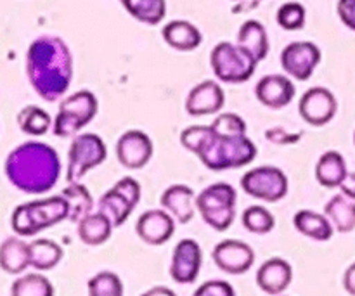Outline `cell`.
Wrapping results in <instances>:
<instances>
[{"label":"cell","mask_w":355,"mask_h":296,"mask_svg":"<svg viewBox=\"0 0 355 296\" xmlns=\"http://www.w3.org/2000/svg\"><path fill=\"white\" fill-rule=\"evenodd\" d=\"M349 175L345 158L338 151H328L319 158L315 165V179L322 187L335 189L343 184Z\"/></svg>","instance_id":"obj_24"},{"label":"cell","mask_w":355,"mask_h":296,"mask_svg":"<svg viewBox=\"0 0 355 296\" xmlns=\"http://www.w3.org/2000/svg\"><path fill=\"white\" fill-rule=\"evenodd\" d=\"M61 194H64L69 203V220L71 222L78 224L83 217L92 214L94 200L83 184L68 182V187Z\"/></svg>","instance_id":"obj_30"},{"label":"cell","mask_w":355,"mask_h":296,"mask_svg":"<svg viewBox=\"0 0 355 296\" xmlns=\"http://www.w3.org/2000/svg\"><path fill=\"white\" fill-rule=\"evenodd\" d=\"M30 267V245L19 238H7L0 245V269L10 276L24 272Z\"/></svg>","instance_id":"obj_25"},{"label":"cell","mask_w":355,"mask_h":296,"mask_svg":"<svg viewBox=\"0 0 355 296\" xmlns=\"http://www.w3.org/2000/svg\"><path fill=\"white\" fill-rule=\"evenodd\" d=\"M238 45H241L259 62L263 61L269 54V37L266 26L257 19L245 21L238 31Z\"/></svg>","instance_id":"obj_22"},{"label":"cell","mask_w":355,"mask_h":296,"mask_svg":"<svg viewBox=\"0 0 355 296\" xmlns=\"http://www.w3.org/2000/svg\"><path fill=\"white\" fill-rule=\"evenodd\" d=\"M305 19H307L305 7L298 2L283 3L276 12L277 24L286 31L302 30L305 26Z\"/></svg>","instance_id":"obj_35"},{"label":"cell","mask_w":355,"mask_h":296,"mask_svg":"<svg viewBox=\"0 0 355 296\" xmlns=\"http://www.w3.org/2000/svg\"><path fill=\"white\" fill-rule=\"evenodd\" d=\"M211 259L222 272L241 276L255 263V252L252 246L238 239H224L214 248Z\"/></svg>","instance_id":"obj_12"},{"label":"cell","mask_w":355,"mask_h":296,"mask_svg":"<svg viewBox=\"0 0 355 296\" xmlns=\"http://www.w3.org/2000/svg\"><path fill=\"white\" fill-rule=\"evenodd\" d=\"M159 204L179 224H189L196 211V196H194V191L186 184H173L168 189L163 191Z\"/></svg>","instance_id":"obj_19"},{"label":"cell","mask_w":355,"mask_h":296,"mask_svg":"<svg viewBox=\"0 0 355 296\" xmlns=\"http://www.w3.org/2000/svg\"><path fill=\"white\" fill-rule=\"evenodd\" d=\"M62 260V248L47 238L30 243V265L37 270H51Z\"/></svg>","instance_id":"obj_27"},{"label":"cell","mask_w":355,"mask_h":296,"mask_svg":"<svg viewBox=\"0 0 355 296\" xmlns=\"http://www.w3.org/2000/svg\"><path fill=\"white\" fill-rule=\"evenodd\" d=\"M135 232L139 238L151 246L165 245L175 232V218L163 208V210H148L137 218Z\"/></svg>","instance_id":"obj_15"},{"label":"cell","mask_w":355,"mask_h":296,"mask_svg":"<svg viewBox=\"0 0 355 296\" xmlns=\"http://www.w3.org/2000/svg\"><path fill=\"white\" fill-rule=\"evenodd\" d=\"M134 204L123 196L118 189L111 187L107 193H104L99 200V208L97 210L103 211L104 215L111 218L114 227H120L127 222V218L130 217V214L134 211Z\"/></svg>","instance_id":"obj_29"},{"label":"cell","mask_w":355,"mask_h":296,"mask_svg":"<svg viewBox=\"0 0 355 296\" xmlns=\"http://www.w3.org/2000/svg\"><path fill=\"white\" fill-rule=\"evenodd\" d=\"M163 40L170 45L172 49L180 52H189L194 51L201 45L203 42V35L194 26L193 23L186 19H175L170 21L163 26L162 30Z\"/></svg>","instance_id":"obj_20"},{"label":"cell","mask_w":355,"mask_h":296,"mask_svg":"<svg viewBox=\"0 0 355 296\" xmlns=\"http://www.w3.org/2000/svg\"><path fill=\"white\" fill-rule=\"evenodd\" d=\"M211 130L217 135H224V137H236V135H245L248 127L246 121L243 120L239 114L236 113H220L210 125Z\"/></svg>","instance_id":"obj_36"},{"label":"cell","mask_w":355,"mask_h":296,"mask_svg":"<svg viewBox=\"0 0 355 296\" xmlns=\"http://www.w3.org/2000/svg\"><path fill=\"white\" fill-rule=\"evenodd\" d=\"M293 225L300 234L314 239V241H329L335 234V227L326 215L312 210H300L293 217Z\"/></svg>","instance_id":"obj_23"},{"label":"cell","mask_w":355,"mask_h":296,"mask_svg":"<svg viewBox=\"0 0 355 296\" xmlns=\"http://www.w3.org/2000/svg\"><path fill=\"white\" fill-rule=\"evenodd\" d=\"M324 215L329 218L335 231L349 234L355 229V200H350L345 194L333 196L326 203Z\"/></svg>","instance_id":"obj_26"},{"label":"cell","mask_w":355,"mask_h":296,"mask_svg":"<svg viewBox=\"0 0 355 296\" xmlns=\"http://www.w3.org/2000/svg\"><path fill=\"white\" fill-rule=\"evenodd\" d=\"M241 187L246 194L255 200L276 203L286 198L290 180L286 173L277 166H257L241 177Z\"/></svg>","instance_id":"obj_9"},{"label":"cell","mask_w":355,"mask_h":296,"mask_svg":"<svg viewBox=\"0 0 355 296\" xmlns=\"http://www.w3.org/2000/svg\"><path fill=\"white\" fill-rule=\"evenodd\" d=\"M66 218H69V203L64 194H59V196L47 198V200L19 204L12 211L10 227L16 234L28 238L44 229L61 224Z\"/></svg>","instance_id":"obj_4"},{"label":"cell","mask_w":355,"mask_h":296,"mask_svg":"<svg viewBox=\"0 0 355 296\" xmlns=\"http://www.w3.org/2000/svg\"><path fill=\"white\" fill-rule=\"evenodd\" d=\"M225 104V94L214 80H205L191 89L186 99V111L191 116H207L218 113Z\"/></svg>","instance_id":"obj_16"},{"label":"cell","mask_w":355,"mask_h":296,"mask_svg":"<svg viewBox=\"0 0 355 296\" xmlns=\"http://www.w3.org/2000/svg\"><path fill=\"white\" fill-rule=\"evenodd\" d=\"M208 134H210V125H191V127L184 128L180 134V144L184 149L196 155L198 149L207 141Z\"/></svg>","instance_id":"obj_37"},{"label":"cell","mask_w":355,"mask_h":296,"mask_svg":"<svg viewBox=\"0 0 355 296\" xmlns=\"http://www.w3.org/2000/svg\"><path fill=\"white\" fill-rule=\"evenodd\" d=\"M155 295H168V296H173L175 293H173V291H170V290H165V288H162V286H156L155 290H149L148 293H146V296H155Z\"/></svg>","instance_id":"obj_43"},{"label":"cell","mask_w":355,"mask_h":296,"mask_svg":"<svg viewBox=\"0 0 355 296\" xmlns=\"http://www.w3.org/2000/svg\"><path fill=\"white\" fill-rule=\"evenodd\" d=\"M336 111H338V101L335 94L326 87H312L298 103V113L312 127L328 125L335 118Z\"/></svg>","instance_id":"obj_11"},{"label":"cell","mask_w":355,"mask_h":296,"mask_svg":"<svg viewBox=\"0 0 355 296\" xmlns=\"http://www.w3.org/2000/svg\"><path fill=\"white\" fill-rule=\"evenodd\" d=\"M78 238L87 246H101L113 234V222L107 215L97 210L96 214H89L78 222Z\"/></svg>","instance_id":"obj_21"},{"label":"cell","mask_w":355,"mask_h":296,"mask_svg":"<svg viewBox=\"0 0 355 296\" xmlns=\"http://www.w3.org/2000/svg\"><path fill=\"white\" fill-rule=\"evenodd\" d=\"M340 191H342V194H345L347 198H350V200H355V173H349V175H347V179L343 180V184L340 186Z\"/></svg>","instance_id":"obj_42"},{"label":"cell","mask_w":355,"mask_h":296,"mask_svg":"<svg viewBox=\"0 0 355 296\" xmlns=\"http://www.w3.org/2000/svg\"><path fill=\"white\" fill-rule=\"evenodd\" d=\"M12 296H52L54 286L42 274H26L12 283L10 288Z\"/></svg>","instance_id":"obj_32"},{"label":"cell","mask_w":355,"mask_h":296,"mask_svg":"<svg viewBox=\"0 0 355 296\" xmlns=\"http://www.w3.org/2000/svg\"><path fill=\"white\" fill-rule=\"evenodd\" d=\"M201 262H203V252L201 246L194 239H180L172 253L170 262V277L179 284H191L198 279Z\"/></svg>","instance_id":"obj_14"},{"label":"cell","mask_w":355,"mask_h":296,"mask_svg":"<svg viewBox=\"0 0 355 296\" xmlns=\"http://www.w3.org/2000/svg\"><path fill=\"white\" fill-rule=\"evenodd\" d=\"M196 156L200 162L214 172L241 168L257 158V146L248 135L224 137L217 135L210 127L207 141L198 149Z\"/></svg>","instance_id":"obj_3"},{"label":"cell","mask_w":355,"mask_h":296,"mask_svg":"<svg viewBox=\"0 0 355 296\" xmlns=\"http://www.w3.org/2000/svg\"><path fill=\"white\" fill-rule=\"evenodd\" d=\"M338 17L349 30L355 31V0H338Z\"/></svg>","instance_id":"obj_40"},{"label":"cell","mask_w":355,"mask_h":296,"mask_svg":"<svg viewBox=\"0 0 355 296\" xmlns=\"http://www.w3.org/2000/svg\"><path fill=\"white\" fill-rule=\"evenodd\" d=\"M51 114L38 106H26L17 113V125L28 135H45L52 127Z\"/></svg>","instance_id":"obj_31"},{"label":"cell","mask_w":355,"mask_h":296,"mask_svg":"<svg viewBox=\"0 0 355 296\" xmlns=\"http://www.w3.org/2000/svg\"><path fill=\"white\" fill-rule=\"evenodd\" d=\"M236 189L227 182H215L196 196V210L214 231L224 232L236 217Z\"/></svg>","instance_id":"obj_5"},{"label":"cell","mask_w":355,"mask_h":296,"mask_svg":"<svg viewBox=\"0 0 355 296\" xmlns=\"http://www.w3.org/2000/svg\"><path fill=\"white\" fill-rule=\"evenodd\" d=\"M153 141L146 132L127 130L116 142V158L128 170L144 168L153 158Z\"/></svg>","instance_id":"obj_13"},{"label":"cell","mask_w":355,"mask_h":296,"mask_svg":"<svg viewBox=\"0 0 355 296\" xmlns=\"http://www.w3.org/2000/svg\"><path fill=\"white\" fill-rule=\"evenodd\" d=\"M107 156L106 144L97 134L75 135L68 151V182H80L89 170L104 163Z\"/></svg>","instance_id":"obj_8"},{"label":"cell","mask_w":355,"mask_h":296,"mask_svg":"<svg viewBox=\"0 0 355 296\" xmlns=\"http://www.w3.org/2000/svg\"><path fill=\"white\" fill-rule=\"evenodd\" d=\"M257 286L267 295H281L293 281V269L283 259H269L257 270Z\"/></svg>","instance_id":"obj_18"},{"label":"cell","mask_w":355,"mask_h":296,"mask_svg":"<svg viewBox=\"0 0 355 296\" xmlns=\"http://www.w3.org/2000/svg\"><path fill=\"white\" fill-rule=\"evenodd\" d=\"M194 296H236V291L227 281L211 279L201 284V286L194 291Z\"/></svg>","instance_id":"obj_38"},{"label":"cell","mask_w":355,"mask_h":296,"mask_svg":"<svg viewBox=\"0 0 355 296\" xmlns=\"http://www.w3.org/2000/svg\"><path fill=\"white\" fill-rule=\"evenodd\" d=\"M97 110H99V103L90 90H78L71 94L62 101L55 114L54 123H52L54 135L73 137L94 120Z\"/></svg>","instance_id":"obj_7"},{"label":"cell","mask_w":355,"mask_h":296,"mask_svg":"<svg viewBox=\"0 0 355 296\" xmlns=\"http://www.w3.org/2000/svg\"><path fill=\"white\" fill-rule=\"evenodd\" d=\"M241 222L246 231L253 232V234H269L276 227L274 215L266 207H260V204H253V207L246 208L243 211Z\"/></svg>","instance_id":"obj_33"},{"label":"cell","mask_w":355,"mask_h":296,"mask_svg":"<svg viewBox=\"0 0 355 296\" xmlns=\"http://www.w3.org/2000/svg\"><path fill=\"white\" fill-rule=\"evenodd\" d=\"M255 96L262 106L269 110H281L293 101L295 83L291 82L290 76L267 75L257 83Z\"/></svg>","instance_id":"obj_17"},{"label":"cell","mask_w":355,"mask_h":296,"mask_svg":"<svg viewBox=\"0 0 355 296\" xmlns=\"http://www.w3.org/2000/svg\"><path fill=\"white\" fill-rule=\"evenodd\" d=\"M321 49L314 42H291L281 52V66L290 78L307 82L321 62Z\"/></svg>","instance_id":"obj_10"},{"label":"cell","mask_w":355,"mask_h":296,"mask_svg":"<svg viewBox=\"0 0 355 296\" xmlns=\"http://www.w3.org/2000/svg\"><path fill=\"white\" fill-rule=\"evenodd\" d=\"M257 64L259 61L250 52L232 42H220L211 49L210 66L214 75L224 83L239 85L248 82L255 73Z\"/></svg>","instance_id":"obj_6"},{"label":"cell","mask_w":355,"mask_h":296,"mask_svg":"<svg viewBox=\"0 0 355 296\" xmlns=\"http://www.w3.org/2000/svg\"><path fill=\"white\" fill-rule=\"evenodd\" d=\"M113 187L120 191L134 207H137L139 201H141V184H139L137 180L132 179V177H123V179L118 180Z\"/></svg>","instance_id":"obj_39"},{"label":"cell","mask_w":355,"mask_h":296,"mask_svg":"<svg viewBox=\"0 0 355 296\" xmlns=\"http://www.w3.org/2000/svg\"><path fill=\"white\" fill-rule=\"evenodd\" d=\"M89 295L90 296H121L123 295V283L120 276L110 270L96 274L89 281Z\"/></svg>","instance_id":"obj_34"},{"label":"cell","mask_w":355,"mask_h":296,"mask_svg":"<svg viewBox=\"0 0 355 296\" xmlns=\"http://www.w3.org/2000/svg\"><path fill=\"white\" fill-rule=\"evenodd\" d=\"M26 75L35 92L47 103L64 96L73 78V58L68 44L52 35L35 38L26 52Z\"/></svg>","instance_id":"obj_1"},{"label":"cell","mask_w":355,"mask_h":296,"mask_svg":"<svg viewBox=\"0 0 355 296\" xmlns=\"http://www.w3.org/2000/svg\"><path fill=\"white\" fill-rule=\"evenodd\" d=\"M6 175L16 189L26 194H44L58 184L61 159L54 148L40 141H28L9 153Z\"/></svg>","instance_id":"obj_2"},{"label":"cell","mask_w":355,"mask_h":296,"mask_svg":"<svg viewBox=\"0 0 355 296\" xmlns=\"http://www.w3.org/2000/svg\"><path fill=\"white\" fill-rule=\"evenodd\" d=\"M343 288H345L347 293L355 296V262L345 270V276H343Z\"/></svg>","instance_id":"obj_41"},{"label":"cell","mask_w":355,"mask_h":296,"mask_svg":"<svg viewBox=\"0 0 355 296\" xmlns=\"http://www.w3.org/2000/svg\"><path fill=\"white\" fill-rule=\"evenodd\" d=\"M354 144H355V132H354Z\"/></svg>","instance_id":"obj_44"},{"label":"cell","mask_w":355,"mask_h":296,"mask_svg":"<svg viewBox=\"0 0 355 296\" xmlns=\"http://www.w3.org/2000/svg\"><path fill=\"white\" fill-rule=\"evenodd\" d=\"M128 14L134 19L144 24H159L165 19L166 0H120Z\"/></svg>","instance_id":"obj_28"}]
</instances>
